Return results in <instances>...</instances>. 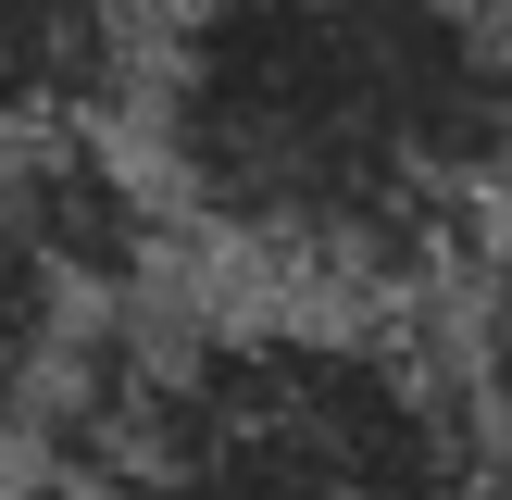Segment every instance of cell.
Here are the masks:
<instances>
[{
  "instance_id": "1",
  "label": "cell",
  "mask_w": 512,
  "mask_h": 500,
  "mask_svg": "<svg viewBox=\"0 0 512 500\" xmlns=\"http://www.w3.org/2000/svg\"><path fill=\"white\" fill-rule=\"evenodd\" d=\"M138 150L175 225L300 300L463 275L512 188L500 0H163Z\"/></svg>"
},
{
  "instance_id": "2",
  "label": "cell",
  "mask_w": 512,
  "mask_h": 500,
  "mask_svg": "<svg viewBox=\"0 0 512 500\" xmlns=\"http://www.w3.org/2000/svg\"><path fill=\"white\" fill-rule=\"evenodd\" d=\"M125 500H488V425L463 363L338 313L138 325V400L113 438Z\"/></svg>"
},
{
  "instance_id": "3",
  "label": "cell",
  "mask_w": 512,
  "mask_h": 500,
  "mask_svg": "<svg viewBox=\"0 0 512 500\" xmlns=\"http://www.w3.org/2000/svg\"><path fill=\"white\" fill-rule=\"evenodd\" d=\"M150 13L163 0H0V138L138 113Z\"/></svg>"
},
{
  "instance_id": "4",
  "label": "cell",
  "mask_w": 512,
  "mask_h": 500,
  "mask_svg": "<svg viewBox=\"0 0 512 500\" xmlns=\"http://www.w3.org/2000/svg\"><path fill=\"white\" fill-rule=\"evenodd\" d=\"M75 325H88V300L63 288V263H50L38 213H25L13 138H0V438L38 413V388H50V363H63V338H75Z\"/></svg>"
},
{
  "instance_id": "5",
  "label": "cell",
  "mask_w": 512,
  "mask_h": 500,
  "mask_svg": "<svg viewBox=\"0 0 512 500\" xmlns=\"http://www.w3.org/2000/svg\"><path fill=\"white\" fill-rule=\"evenodd\" d=\"M463 388H475V425H488V450L512 463V213L475 238V263H463Z\"/></svg>"
},
{
  "instance_id": "6",
  "label": "cell",
  "mask_w": 512,
  "mask_h": 500,
  "mask_svg": "<svg viewBox=\"0 0 512 500\" xmlns=\"http://www.w3.org/2000/svg\"><path fill=\"white\" fill-rule=\"evenodd\" d=\"M0 500H25V463H13V450H0Z\"/></svg>"
},
{
  "instance_id": "7",
  "label": "cell",
  "mask_w": 512,
  "mask_h": 500,
  "mask_svg": "<svg viewBox=\"0 0 512 500\" xmlns=\"http://www.w3.org/2000/svg\"><path fill=\"white\" fill-rule=\"evenodd\" d=\"M500 25H512V0H500Z\"/></svg>"
}]
</instances>
